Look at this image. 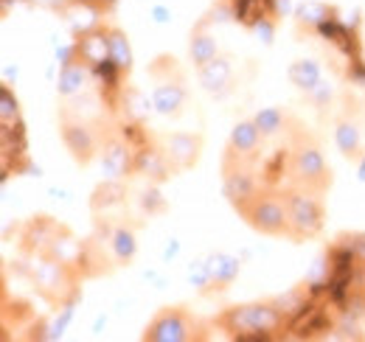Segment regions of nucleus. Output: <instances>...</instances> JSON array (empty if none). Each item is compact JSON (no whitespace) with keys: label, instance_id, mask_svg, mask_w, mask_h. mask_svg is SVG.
<instances>
[{"label":"nucleus","instance_id":"obj_16","mask_svg":"<svg viewBox=\"0 0 365 342\" xmlns=\"http://www.w3.org/2000/svg\"><path fill=\"white\" fill-rule=\"evenodd\" d=\"M197 79L205 93H211L217 98L228 95L233 90V56L220 51V56H214L208 65L197 68Z\"/></svg>","mask_w":365,"mask_h":342},{"label":"nucleus","instance_id":"obj_28","mask_svg":"<svg viewBox=\"0 0 365 342\" xmlns=\"http://www.w3.org/2000/svg\"><path fill=\"white\" fill-rule=\"evenodd\" d=\"M138 205H140V214L143 216H158V214H163V211H166V200L160 197V191H158V185H155V182H149V188H143V191H140Z\"/></svg>","mask_w":365,"mask_h":342},{"label":"nucleus","instance_id":"obj_23","mask_svg":"<svg viewBox=\"0 0 365 342\" xmlns=\"http://www.w3.org/2000/svg\"><path fill=\"white\" fill-rule=\"evenodd\" d=\"M214 56H220V45L214 40V34L208 28H191V37H188V62L194 68H202Z\"/></svg>","mask_w":365,"mask_h":342},{"label":"nucleus","instance_id":"obj_33","mask_svg":"<svg viewBox=\"0 0 365 342\" xmlns=\"http://www.w3.org/2000/svg\"><path fill=\"white\" fill-rule=\"evenodd\" d=\"M354 166H357V177H360V180L365 182V155L360 157V160H357V163H354Z\"/></svg>","mask_w":365,"mask_h":342},{"label":"nucleus","instance_id":"obj_5","mask_svg":"<svg viewBox=\"0 0 365 342\" xmlns=\"http://www.w3.org/2000/svg\"><path fill=\"white\" fill-rule=\"evenodd\" d=\"M214 331L211 320L197 317L188 306H163L146 323L140 340L143 342H205Z\"/></svg>","mask_w":365,"mask_h":342},{"label":"nucleus","instance_id":"obj_9","mask_svg":"<svg viewBox=\"0 0 365 342\" xmlns=\"http://www.w3.org/2000/svg\"><path fill=\"white\" fill-rule=\"evenodd\" d=\"M135 146L121 132V127L113 124V118H110L104 124V138H101V149H98V166L104 171V177H113V180L135 177Z\"/></svg>","mask_w":365,"mask_h":342},{"label":"nucleus","instance_id":"obj_29","mask_svg":"<svg viewBox=\"0 0 365 342\" xmlns=\"http://www.w3.org/2000/svg\"><path fill=\"white\" fill-rule=\"evenodd\" d=\"M188 281L197 286V292H200L202 298H208V284H211V275H208V256L191 261V266H188Z\"/></svg>","mask_w":365,"mask_h":342},{"label":"nucleus","instance_id":"obj_25","mask_svg":"<svg viewBox=\"0 0 365 342\" xmlns=\"http://www.w3.org/2000/svg\"><path fill=\"white\" fill-rule=\"evenodd\" d=\"M287 79L298 87V90L309 93V90H315L323 82V71H320V65L315 59H295L287 68Z\"/></svg>","mask_w":365,"mask_h":342},{"label":"nucleus","instance_id":"obj_19","mask_svg":"<svg viewBox=\"0 0 365 342\" xmlns=\"http://www.w3.org/2000/svg\"><path fill=\"white\" fill-rule=\"evenodd\" d=\"M93 85V68L85 65L82 59H68L59 65V76H56V93L59 98H71V95H79Z\"/></svg>","mask_w":365,"mask_h":342},{"label":"nucleus","instance_id":"obj_24","mask_svg":"<svg viewBox=\"0 0 365 342\" xmlns=\"http://www.w3.org/2000/svg\"><path fill=\"white\" fill-rule=\"evenodd\" d=\"M107 43H110V59L130 76V73H133V62H135V56H133V45H130L127 31L110 23V26H107Z\"/></svg>","mask_w":365,"mask_h":342},{"label":"nucleus","instance_id":"obj_2","mask_svg":"<svg viewBox=\"0 0 365 342\" xmlns=\"http://www.w3.org/2000/svg\"><path fill=\"white\" fill-rule=\"evenodd\" d=\"M284 146H287V185H301L326 197L334 185V174L315 132H309L292 115L284 132Z\"/></svg>","mask_w":365,"mask_h":342},{"label":"nucleus","instance_id":"obj_30","mask_svg":"<svg viewBox=\"0 0 365 342\" xmlns=\"http://www.w3.org/2000/svg\"><path fill=\"white\" fill-rule=\"evenodd\" d=\"M337 242L357 258V261H365V233L363 230H354V233H340Z\"/></svg>","mask_w":365,"mask_h":342},{"label":"nucleus","instance_id":"obj_11","mask_svg":"<svg viewBox=\"0 0 365 342\" xmlns=\"http://www.w3.org/2000/svg\"><path fill=\"white\" fill-rule=\"evenodd\" d=\"M334 146L349 163H357L365 155V124L360 110H354L351 104H346L334 118Z\"/></svg>","mask_w":365,"mask_h":342},{"label":"nucleus","instance_id":"obj_22","mask_svg":"<svg viewBox=\"0 0 365 342\" xmlns=\"http://www.w3.org/2000/svg\"><path fill=\"white\" fill-rule=\"evenodd\" d=\"M0 314H3V331H11V326H14V331H26L37 320L31 303H26V300L20 298H11L9 289H3V311Z\"/></svg>","mask_w":365,"mask_h":342},{"label":"nucleus","instance_id":"obj_15","mask_svg":"<svg viewBox=\"0 0 365 342\" xmlns=\"http://www.w3.org/2000/svg\"><path fill=\"white\" fill-rule=\"evenodd\" d=\"M135 177H146V180H149V182H155V185H163L166 180L178 177L175 166L169 163L166 152H163V149H160V143H158V135H155V140H152V143H146V146L138 152Z\"/></svg>","mask_w":365,"mask_h":342},{"label":"nucleus","instance_id":"obj_7","mask_svg":"<svg viewBox=\"0 0 365 342\" xmlns=\"http://www.w3.org/2000/svg\"><path fill=\"white\" fill-rule=\"evenodd\" d=\"M233 211L256 233L270 236V239H287L289 227H287V202H284V191L281 188L264 185L253 197L236 202Z\"/></svg>","mask_w":365,"mask_h":342},{"label":"nucleus","instance_id":"obj_18","mask_svg":"<svg viewBox=\"0 0 365 342\" xmlns=\"http://www.w3.org/2000/svg\"><path fill=\"white\" fill-rule=\"evenodd\" d=\"M107 20L101 26H96L93 31L82 34V37H73V51H76V59H82L85 65L98 68L101 62L110 59V43H107Z\"/></svg>","mask_w":365,"mask_h":342},{"label":"nucleus","instance_id":"obj_26","mask_svg":"<svg viewBox=\"0 0 365 342\" xmlns=\"http://www.w3.org/2000/svg\"><path fill=\"white\" fill-rule=\"evenodd\" d=\"M253 121H256V127L262 129L264 140H273V138H284L292 115L287 110H281V107H264V110H259L253 115Z\"/></svg>","mask_w":365,"mask_h":342},{"label":"nucleus","instance_id":"obj_14","mask_svg":"<svg viewBox=\"0 0 365 342\" xmlns=\"http://www.w3.org/2000/svg\"><path fill=\"white\" fill-rule=\"evenodd\" d=\"M264 135L262 129L256 127L253 118H242L236 121L228 135V143H225V152L230 157H239V160H262V152H264Z\"/></svg>","mask_w":365,"mask_h":342},{"label":"nucleus","instance_id":"obj_27","mask_svg":"<svg viewBox=\"0 0 365 342\" xmlns=\"http://www.w3.org/2000/svg\"><path fill=\"white\" fill-rule=\"evenodd\" d=\"M0 124H3V127L20 124V101H17L14 90L9 85L0 87Z\"/></svg>","mask_w":365,"mask_h":342},{"label":"nucleus","instance_id":"obj_20","mask_svg":"<svg viewBox=\"0 0 365 342\" xmlns=\"http://www.w3.org/2000/svg\"><path fill=\"white\" fill-rule=\"evenodd\" d=\"M127 202V180H113V177H107L101 185H96V191H93L91 197V211L93 214H107V211H113V208H118V205H124Z\"/></svg>","mask_w":365,"mask_h":342},{"label":"nucleus","instance_id":"obj_1","mask_svg":"<svg viewBox=\"0 0 365 342\" xmlns=\"http://www.w3.org/2000/svg\"><path fill=\"white\" fill-rule=\"evenodd\" d=\"M211 323L228 340H284L289 334V314L281 309L278 298L225 306Z\"/></svg>","mask_w":365,"mask_h":342},{"label":"nucleus","instance_id":"obj_4","mask_svg":"<svg viewBox=\"0 0 365 342\" xmlns=\"http://www.w3.org/2000/svg\"><path fill=\"white\" fill-rule=\"evenodd\" d=\"M152 79V107L163 118H180L188 104V79L172 53H160L146 68Z\"/></svg>","mask_w":365,"mask_h":342},{"label":"nucleus","instance_id":"obj_21","mask_svg":"<svg viewBox=\"0 0 365 342\" xmlns=\"http://www.w3.org/2000/svg\"><path fill=\"white\" fill-rule=\"evenodd\" d=\"M110 247L118 266H130L138 256V233L130 222H115L110 233Z\"/></svg>","mask_w":365,"mask_h":342},{"label":"nucleus","instance_id":"obj_13","mask_svg":"<svg viewBox=\"0 0 365 342\" xmlns=\"http://www.w3.org/2000/svg\"><path fill=\"white\" fill-rule=\"evenodd\" d=\"M340 20V9L334 3H326V0H304L295 6L292 11V23H295V34L304 40V37H315L323 26Z\"/></svg>","mask_w":365,"mask_h":342},{"label":"nucleus","instance_id":"obj_31","mask_svg":"<svg viewBox=\"0 0 365 342\" xmlns=\"http://www.w3.org/2000/svg\"><path fill=\"white\" fill-rule=\"evenodd\" d=\"M250 31H253L264 45H273L275 31H278V17H262V20H256V23L250 26Z\"/></svg>","mask_w":365,"mask_h":342},{"label":"nucleus","instance_id":"obj_6","mask_svg":"<svg viewBox=\"0 0 365 342\" xmlns=\"http://www.w3.org/2000/svg\"><path fill=\"white\" fill-rule=\"evenodd\" d=\"M284 202H287V239L292 244L312 242L323 233L326 224V202L323 194H315L301 185H284Z\"/></svg>","mask_w":365,"mask_h":342},{"label":"nucleus","instance_id":"obj_32","mask_svg":"<svg viewBox=\"0 0 365 342\" xmlns=\"http://www.w3.org/2000/svg\"><path fill=\"white\" fill-rule=\"evenodd\" d=\"M23 3H29V6H37V9H48V11H53V14H65L76 0H23Z\"/></svg>","mask_w":365,"mask_h":342},{"label":"nucleus","instance_id":"obj_3","mask_svg":"<svg viewBox=\"0 0 365 342\" xmlns=\"http://www.w3.org/2000/svg\"><path fill=\"white\" fill-rule=\"evenodd\" d=\"M23 275L29 278L31 289L46 300L51 309H62V306H68L73 300H82L85 275L71 261H59V258L46 256V253L26 256Z\"/></svg>","mask_w":365,"mask_h":342},{"label":"nucleus","instance_id":"obj_17","mask_svg":"<svg viewBox=\"0 0 365 342\" xmlns=\"http://www.w3.org/2000/svg\"><path fill=\"white\" fill-rule=\"evenodd\" d=\"M242 272V261L230 253H211L208 256V275H211V284H208V298L214 295H225L230 286L236 284Z\"/></svg>","mask_w":365,"mask_h":342},{"label":"nucleus","instance_id":"obj_10","mask_svg":"<svg viewBox=\"0 0 365 342\" xmlns=\"http://www.w3.org/2000/svg\"><path fill=\"white\" fill-rule=\"evenodd\" d=\"M158 143L166 152L169 163L175 166L178 174L194 169L205 149V138L200 132H163V135H158Z\"/></svg>","mask_w":365,"mask_h":342},{"label":"nucleus","instance_id":"obj_12","mask_svg":"<svg viewBox=\"0 0 365 342\" xmlns=\"http://www.w3.org/2000/svg\"><path fill=\"white\" fill-rule=\"evenodd\" d=\"M68 227L62 224V222H56L53 216H31L29 222H23L20 224V239H17V247H20V253L23 256H40V253H46L48 247H51V242L59 236V233H65Z\"/></svg>","mask_w":365,"mask_h":342},{"label":"nucleus","instance_id":"obj_8","mask_svg":"<svg viewBox=\"0 0 365 342\" xmlns=\"http://www.w3.org/2000/svg\"><path fill=\"white\" fill-rule=\"evenodd\" d=\"M113 115H107L101 121H88V118H76V115L59 113V138H62V146L68 149V155L73 157V163L91 166L93 160H98L104 124Z\"/></svg>","mask_w":365,"mask_h":342}]
</instances>
